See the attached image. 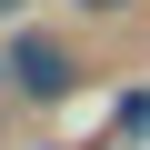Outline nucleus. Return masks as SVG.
I'll return each instance as SVG.
<instances>
[{
	"label": "nucleus",
	"mask_w": 150,
	"mask_h": 150,
	"mask_svg": "<svg viewBox=\"0 0 150 150\" xmlns=\"http://www.w3.org/2000/svg\"><path fill=\"white\" fill-rule=\"evenodd\" d=\"M70 80H80L70 40H10V90H20V100H60Z\"/></svg>",
	"instance_id": "f257e3e1"
},
{
	"label": "nucleus",
	"mask_w": 150,
	"mask_h": 150,
	"mask_svg": "<svg viewBox=\"0 0 150 150\" xmlns=\"http://www.w3.org/2000/svg\"><path fill=\"white\" fill-rule=\"evenodd\" d=\"M80 10H130V0H80Z\"/></svg>",
	"instance_id": "f03ea898"
},
{
	"label": "nucleus",
	"mask_w": 150,
	"mask_h": 150,
	"mask_svg": "<svg viewBox=\"0 0 150 150\" xmlns=\"http://www.w3.org/2000/svg\"><path fill=\"white\" fill-rule=\"evenodd\" d=\"M0 90H10V50H0Z\"/></svg>",
	"instance_id": "7ed1b4c3"
},
{
	"label": "nucleus",
	"mask_w": 150,
	"mask_h": 150,
	"mask_svg": "<svg viewBox=\"0 0 150 150\" xmlns=\"http://www.w3.org/2000/svg\"><path fill=\"white\" fill-rule=\"evenodd\" d=\"M10 10H20V0H0V20H10Z\"/></svg>",
	"instance_id": "20e7f679"
}]
</instances>
